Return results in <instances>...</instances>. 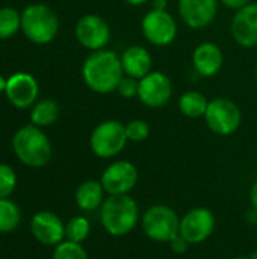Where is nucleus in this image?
Here are the masks:
<instances>
[{
	"label": "nucleus",
	"instance_id": "nucleus-1",
	"mask_svg": "<svg viewBox=\"0 0 257 259\" xmlns=\"http://www.w3.org/2000/svg\"><path fill=\"white\" fill-rule=\"evenodd\" d=\"M123 77L121 56L114 50L91 52L82 64V79L92 93L111 94L117 91Z\"/></svg>",
	"mask_w": 257,
	"mask_h": 259
},
{
	"label": "nucleus",
	"instance_id": "nucleus-2",
	"mask_svg": "<svg viewBox=\"0 0 257 259\" xmlns=\"http://www.w3.org/2000/svg\"><path fill=\"white\" fill-rule=\"evenodd\" d=\"M139 220V206L130 194L108 196L100 208V223L111 237L129 235Z\"/></svg>",
	"mask_w": 257,
	"mask_h": 259
},
{
	"label": "nucleus",
	"instance_id": "nucleus-3",
	"mask_svg": "<svg viewBox=\"0 0 257 259\" xmlns=\"http://www.w3.org/2000/svg\"><path fill=\"white\" fill-rule=\"evenodd\" d=\"M12 150L17 159L30 168H41L52 158V143L48 137L35 124L20 127L12 137Z\"/></svg>",
	"mask_w": 257,
	"mask_h": 259
},
{
	"label": "nucleus",
	"instance_id": "nucleus-4",
	"mask_svg": "<svg viewBox=\"0 0 257 259\" xmlns=\"http://www.w3.org/2000/svg\"><path fill=\"white\" fill-rule=\"evenodd\" d=\"M21 30L32 42L48 44L59 32V18L50 6L33 3L21 12Z\"/></svg>",
	"mask_w": 257,
	"mask_h": 259
},
{
	"label": "nucleus",
	"instance_id": "nucleus-5",
	"mask_svg": "<svg viewBox=\"0 0 257 259\" xmlns=\"http://www.w3.org/2000/svg\"><path fill=\"white\" fill-rule=\"evenodd\" d=\"M141 228L147 238L156 243H170L179 235L180 217L168 205H151L141 215Z\"/></svg>",
	"mask_w": 257,
	"mask_h": 259
},
{
	"label": "nucleus",
	"instance_id": "nucleus-6",
	"mask_svg": "<svg viewBox=\"0 0 257 259\" xmlns=\"http://www.w3.org/2000/svg\"><path fill=\"white\" fill-rule=\"evenodd\" d=\"M129 143L126 135V124L120 120H105L98 123L89 137L91 152L101 159L118 156Z\"/></svg>",
	"mask_w": 257,
	"mask_h": 259
},
{
	"label": "nucleus",
	"instance_id": "nucleus-7",
	"mask_svg": "<svg viewBox=\"0 0 257 259\" xmlns=\"http://www.w3.org/2000/svg\"><path fill=\"white\" fill-rule=\"evenodd\" d=\"M203 118L211 132L220 137H229L233 135L241 127L242 112L232 99L215 97L209 100Z\"/></svg>",
	"mask_w": 257,
	"mask_h": 259
},
{
	"label": "nucleus",
	"instance_id": "nucleus-8",
	"mask_svg": "<svg viewBox=\"0 0 257 259\" xmlns=\"http://www.w3.org/2000/svg\"><path fill=\"white\" fill-rule=\"evenodd\" d=\"M141 32L148 44L167 47L176 39L179 27L176 18L168 11L150 9L141 20Z\"/></svg>",
	"mask_w": 257,
	"mask_h": 259
},
{
	"label": "nucleus",
	"instance_id": "nucleus-9",
	"mask_svg": "<svg viewBox=\"0 0 257 259\" xmlns=\"http://www.w3.org/2000/svg\"><path fill=\"white\" fill-rule=\"evenodd\" d=\"M217 219L215 214L204 206H197L186 211L180 217L179 235L191 246L201 244L209 240L215 231Z\"/></svg>",
	"mask_w": 257,
	"mask_h": 259
},
{
	"label": "nucleus",
	"instance_id": "nucleus-10",
	"mask_svg": "<svg viewBox=\"0 0 257 259\" xmlns=\"http://www.w3.org/2000/svg\"><path fill=\"white\" fill-rule=\"evenodd\" d=\"M138 179L139 173L136 165L127 159L111 162L100 176V182L108 196L130 194V191L136 187Z\"/></svg>",
	"mask_w": 257,
	"mask_h": 259
},
{
	"label": "nucleus",
	"instance_id": "nucleus-11",
	"mask_svg": "<svg viewBox=\"0 0 257 259\" xmlns=\"http://www.w3.org/2000/svg\"><path fill=\"white\" fill-rule=\"evenodd\" d=\"M77 42L89 52L106 49L111 41V26L97 14H85L80 17L74 27Z\"/></svg>",
	"mask_w": 257,
	"mask_h": 259
},
{
	"label": "nucleus",
	"instance_id": "nucleus-12",
	"mask_svg": "<svg viewBox=\"0 0 257 259\" xmlns=\"http://www.w3.org/2000/svg\"><path fill=\"white\" fill-rule=\"evenodd\" d=\"M173 96V82L164 71H150L139 80L138 99L148 109L164 108Z\"/></svg>",
	"mask_w": 257,
	"mask_h": 259
},
{
	"label": "nucleus",
	"instance_id": "nucleus-13",
	"mask_svg": "<svg viewBox=\"0 0 257 259\" xmlns=\"http://www.w3.org/2000/svg\"><path fill=\"white\" fill-rule=\"evenodd\" d=\"M220 0H177V11L182 21L191 29L209 27L218 14Z\"/></svg>",
	"mask_w": 257,
	"mask_h": 259
},
{
	"label": "nucleus",
	"instance_id": "nucleus-14",
	"mask_svg": "<svg viewBox=\"0 0 257 259\" xmlns=\"http://www.w3.org/2000/svg\"><path fill=\"white\" fill-rule=\"evenodd\" d=\"M5 94L12 106L18 109H27L35 105L39 94V87L32 74L20 71L8 77Z\"/></svg>",
	"mask_w": 257,
	"mask_h": 259
},
{
	"label": "nucleus",
	"instance_id": "nucleus-15",
	"mask_svg": "<svg viewBox=\"0 0 257 259\" xmlns=\"http://www.w3.org/2000/svg\"><path fill=\"white\" fill-rule=\"evenodd\" d=\"M32 237L44 246H58L65 240V223L52 211H38L30 220Z\"/></svg>",
	"mask_w": 257,
	"mask_h": 259
},
{
	"label": "nucleus",
	"instance_id": "nucleus-16",
	"mask_svg": "<svg viewBox=\"0 0 257 259\" xmlns=\"http://www.w3.org/2000/svg\"><path fill=\"white\" fill-rule=\"evenodd\" d=\"M230 32L236 44L245 49L257 46V3L251 2L235 11L230 21Z\"/></svg>",
	"mask_w": 257,
	"mask_h": 259
},
{
	"label": "nucleus",
	"instance_id": "nucleus-17",
	"mask_svg": "<svg viewBox=\"0 0 257 259\" xmlns=\"http://www.w3.org/2000/svg\"><path fill=\"white\" fill-rule=\"evenodd\" d=\"M224 64V53L217 42L204 41L192 52V67L201 77L217 76Z\"/></svg>",
	"mask_w": 257,
	"mask_h": 259
},
{
	"label": "nucleus",
	"instance_id": "nucleus-18",
	"mask_svg": "<svg viewBox=\"0 0 257 259\" xmlns=\"http://www.w3.org/2000/svg\"><path fill=\"white\" fill-rule=\"evenodd\" d=\"M121 65L126 76L141 80L153 71V58L144 46H130L121 55Z\"/></svg>",
	"mask_w": 257,
	"mask_h": 259
},
{
	"label": "nucleus",
	"instance_id": "nucleus-19",
	"mask_svg": "<svg viewBox=\"0 0 257 259\" xmlns=\"http://www.w3.org/2000/svg\"><path fill=\"white\" fill-rule=\"evenodd\" d=\"M105 188L101 185L100 181H85L82 182L76 193H74V202L77 205V208L83 212H92L101 208L103 202H105Z\"/></svg>",
	"mask_w": 257,
	"mask_h": 259
},
{
	"label": "nucleus",
	"instance_id": "nucleus-20",
	"mask_svg": "<svg viewBox=\"0 0 257 259\" xmlns=\"http://www.w3.org/2000/svg\"><path fill=\"white\" fill-rule=\"evenodd\" d=\"M208 105H209L208 97L203 93L197 91V90L185 91L183 94H180V97L177 100L179 111L185 117H188V118H200V117H204L206 109H208Z\"/></svg>",
	"mask_w": 257,
	"mask_h": 259
},
{
	"label": "nucleus",
	"instance_id": "nucleus-21",
	"mask_svg": "<svg viewBox=\"0 0 257 259\" xmlns=\"http://www.w3.org/2000/svg\"><path fill=\"white\" fill-rule=\"evenodd\" d=\"M59 117V106L52 99H42L32 106L30 121L38 127H47L56 123Z\"/></svg>",
	"mask_w": 257,
	"mask_h": 259
},
{
	"label": "nucleus",
	"instance_id": "nucleus-22",
	"mask_svg": "<svg viewBox=\"0 0 257 259\" xmlns=\"http://www.w3.org/2000/svg\"><path fill=\"white\" fill-rule=\"evenodd\" d=\"M21 222L20 206L8 199H0V234L14 232Z\"/></svg>",
	"mask_w": 257,
	"mask_h": 259
},
{
	"label": "nucleus",
	"instance_id": "nucleus-23",
	"mask_svg": "<svg viewBox=\"0 0 257 259\" xmlns=\"http://www.w3.org/2000/svg\"><path fill=\"white\" fill-rule=\"evenodd\" d=\"M91 232V223L85 215H74L65 223V240L82 244Z\"/></svg>",
	"mask_w": 257,
	"mask_h": 259
},
{
	"label": "nucleus",
	"instance_id": "nucleus-24",
	"mask_svg": "<svg viewBox=\"0 0 257 259\" xmlns=\"http://www.w3.org/2000/svg\"><path fill=\"white\" fill-rule=\"evenodd\" d=\"M21 29V14L14 8H0V39L14 36Z\"/></svg>",
	"mask_w": 257,
	"mask_h": 259
},
{
	"label": "nucleus",
	"instance_id": "nucleus-25",
	"mask_svg": "<svg viewBox=\"0 0 257 259\" xmlns=\"http://www.w3.org/2000/svg\"><path fill=\"white\" fill-rule=\"evenodd\" d=\"M52 259H89V256L82 244L64 240L62 243L55 246Z\"/></svg>",
	"mask_w": 257,
	"mask_h": 259
},
{
	"label": "nucleus",
	"instance_id": "nucleus-26",
	"mask_svg": "<svg viewBox=\"0 0 257 259\" xmlns=\"http://www.w3.org/2000/svg\"><path fill=\"white\" fill-rule=\"evenodd\" d=\"M17 188V175L8 164H0V199H8Z\"/></svg>",
	"mask_w": 257,
	"mask_h": 259
},
{
	"label": "nucleus",
	"instance_id": "nucleus-27",
	"mask_svg": "<svg viewBox=\"0 0 257 259\" xmlns=\"http://www.w3.org/2000/svg\"><path fill=\"white\" fill-rule=\"evenodd\" d=\"M126 135H127V140L132 143H142L150 137V126L142 118L130 120L126 124Z\"/></svg>",
	"mask_w": 257,
	"mask_h": 259
},
{
	"label": "nucleus",
	"instance_id": "nucleus-28",
	"mask_svg": "<svg viewBox=\"0 0 257 259\" xmlns=\"http://www.w3.org/2000/svg\"><path fill=\"white\" fill-rule=\"evenodd\" d=\"M138 87H139V80L138 79H133V77L124 74V77L118 83L117 93L120 94V97L130 100L133 97H138Z\"/></svg>",
	"mask_w": 257,
	"mask_h": 259
},
{
	"label": "nucleus",
	"instance_id": "nucleus-29",
	"mask_svg": "<svg viewBox=\"0 0 257 259\" xmlns=\"http://www.w3.org/2000/svg\"><path fill=\"white\" fill-rule=\"evenodd\" d=\"M168 244H170L171 250H173L174 253H179V255H180V253H185V252L188 250V247H189V244H188L180 235H177L176 238H173Z\"/></svg>",
	"mask_w": 257,
	"mask_h": 259
},
{
	"label": "nucleus",
	"instance_id": "nucleus-30",
	"mask_svg": "<svg viewBox=\"0 0 257 259\" xmlns=\"http://www.w3.org/2000/svg\"><path fill=\"white\" fill-rule=\"evenodd\" d=\"M220 3H223L226 8L229 9H233V11H238L241 8H244L245 5L251 3V0H220Z\"/></svg>",
	"mask_w": 257,
	"mask_h": 259
},
{
	"label": "nucleus",
	"instance_id": "nucleus-31",
	"mask_svg": "<svg viewBox=\"0 0 257 259\" xmlns=\"http://www.w3.org/2000/svg\"><path fill=\"white\" fill-rule=\"evenodd\" d=\"M250 203H251L253 211L257 214V181L253 184V187L250 190Z\"/></svg>",
	"mask_w": 257,
	"mask_h": 259
},
{
	"label": "nucleus",
	"instance_id": "nucleus-32",
	"mask_svg": "<svg viewBox=\"0 0 257 259\" xmlns=\"http://www.w3.org/2000/svg\"><path fill=\"white\" fill-rule=\"evenodd\" d=\"M168 0H151V9H159V11H168Z\"/></svg>",
	"mask_w": 257,
	"mask_h": 259
},
{
	"label": "nucleus",
	"instance_id": "nucleus-33",
	"mask_svg": "<svg viewBox=\"0 0 257 259\" xmlns=\"http://www.w3.org/2000/svg\"><path fill=\"white\" fill-rule=\"evenodd\" d=\"M123 3H126V5H129V6H142V5H145L148 0H121Z\"/></svg>",
	"mask_w": 257,
	"mask_h": 259
},
{
	"label": "nucleus",
	"instance_id": "nucleus-34",
	"mask_svg": "<svg viewBox=\"0 0 257 259\" xmlns=\"http://www.w3.org/2000/svg\"><path fill=\"white\" fill-rule=\"evenodd\" d=\"M6 80H8V79H5V77L0 74V93L6 90Z\"/></svg>",
	"mask_w": 257,
	"mask_h": 259
},
{
	"label": "nucleus",
	"instance_id": "nucleus-35",
	"mask_svg": "<svg viewBox=\"0 0 257 259\" xmlns=\"http://www.w3.org/2000/svg\"><path fill=\"white\" fill-rule=\"evenodd\" d=\"M230 259H251V258H244V256H236V258H230Z\"/></svg>",
	"mask_w": 257,
	"mask_h": 259
},
{
	"label": "nucleus",
	"instance_id": "nucleus-36",
	"mask_svg": "<svg viewBox=\"0 0 257 259\" xmlns=\"http://www.w3.org/2000/svg\"><path fill=\"white\" fill-rule=\"evenodd\" d=\"M254 74H256V80H257V65H256V71H254Z\"/></svg>",
	"mask_w": 257,
	"mask_h": 259
}]
</instances>
